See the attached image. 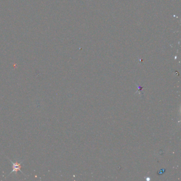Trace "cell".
<instances>
[{"label":"cell","instance_id":"cell-1","mask_svg":"<svg viewBox=\"0 0 181 181\" xmlns=\"http://www.w3.org/2000/svg\"><path fill=\"white\" fill-rule=\"evenodd\" d=\"M10 160V159H9ZM10 162L12 163V165H13V170L11 172V173H13V172H17L18 171H20L21 173H22V172L21 170V164H22V162H21L20 163H14L13 162H12L11 160H10Z\"/></svg>","mask_w":181,"mask_h":181}]
</instances>
